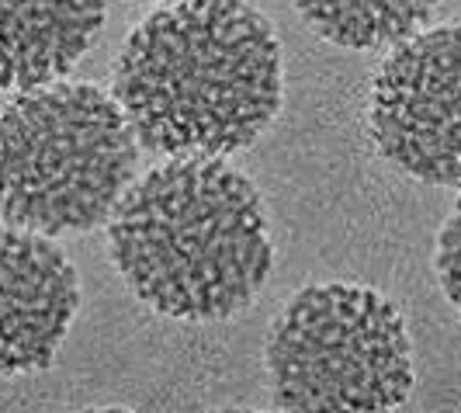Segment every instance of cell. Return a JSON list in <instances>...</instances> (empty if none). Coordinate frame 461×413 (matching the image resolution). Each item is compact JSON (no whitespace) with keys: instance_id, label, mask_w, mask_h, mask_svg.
Returning a JSON list of instances; mask_svg holds the SVG:
<instances>
[{"instance_id":"obj_1","label":"cell","mask_w":461,"mask_h":413,"mask_svg":"<svg viewBox=\"0 0 461 413\" xmlns=\"http://www.w3.org/2000/svg\"><path fill=\"white\" fill-rule=\"evenodd\" d=\"M112 91L139 150L230 157L281 108V46L247 0H170L125 39Z\"/></svg>"},{"instance_id":"obj_2","label":"cell","mask_w":461,"mask_h":413,"mask_svg":"<svg viewBox=\"0 0 461 413\" xmlns=\"http://www.w3.org/2000/svg\"><path fill=\"white\" fill-rule=\"evenodd\" d=\"M108 247L142 306L185 323L243 313L275 264L260 191L222 157L146 170L108 216Z\"/></svg>"},{"instance_id":"obj_3","label":"cell","mask_w":461,"mask_h":413,"mask_svg":"<svg viewBox=\"0 0 461 413\" xmlns=\"http://www.w3.org/2000/svg\"><path fill=\"white\" fill-rule=\"evenodd\" d=\"M139 142L118 101L94 84L52 80L0 112V216L63 236L108 223L136 178Z\"/></svg>"},{"instance_id":"obj_4","label":"cell","mask_w":461,"mask_h":413,"mask_svg":"<svg viewBox=\"0 0 461 413\" xmlns=\"http://www.w3.org/2000/svg\"><path fill=\"white\" fill-rule=\"evenodd\" d=\"M277 410H395L413 392L410 334L393 302L361 285H309L264 347Z\"/></svg>"},{"instance_id":"obj_5","label":"cell","mask_w":461,"mask_h":413,"mask_svg":"<svg viewBox=\"0 0 461 413\" xmlns=\"http://www.w3.org/2000/svg\"><path fill=\"white\" fill-rule=\"evenodd\" d=\"M458 46L455 22L395 42L368 97L375 150L402 174L444 188H455L461 178Z\"/></svg>"},{"instance_id":"obj_6","label":"cell","mask_w":461,"mask_h":413,"mask_svg":"<svg viewBox=\"0 0 461 413\" xmlns=\"http://www.w3.org/2000/svg\"><path fill=\"white\" fill-rule=\"evenodd\" d=\"M80 309V278L52 236L0 226V375L52 365Z\"/></svg>"},{"instance_id":"obj_7","label":"cell","mask_w":461,"mask_h":413,"mask_svg":"<svg viewBox=\"0 0 461 413\" xmlns=\"http://www.w3.org/2000/svg\"><path fill=\"white\" fill-rule=\"evenodd\" d=\"M104 24V0H0V91L52 84Z\"/></svg>"},{"instance_id":"obj_8","label":"cell","mask_w":461,"mask_h":413,"mask_svg":"<svg viewBox=\"0 0 461 413\" xmlns=\"http://www.w3.org/2000/svg\"><path fill=\"white\" fill-rule=\"evenodd\" d=\"M440 0H295L320 39L340 49H385L416 35Z\"/></svg>"},{"instance_id":"obj_9","label":"cell","mask_w":461,"mask_h":413,"mask_svg":"<svg viewBox=\"0 0 461 413\" xmlns=\"http://www.w3.org/2000/svg\"><path fill=\"white\" fill-rule=\"evenodd\" d=\"M434 275L444 298L451 306H461V202H455L451 216L444 219L434 247Z\"/></svg>"}]
</instances>
